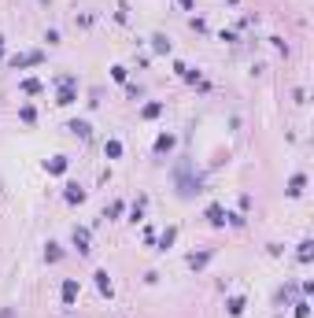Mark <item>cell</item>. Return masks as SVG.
Masks as SVG:
<instances>
[{"label": "cell", "mask_w": 314, "mask_h": 318, "mask_svg": "<svg viewBox=\"0 0 314 318\" xmlns=\"http://www.w3.org/2000/svg\"><path fill=\"white\" fill-rule=\"evenodd\" d=\"M45 255H48V263H56L63 251H59V244H48V251H45Z\"/></svg>", "instance_id": "obj_16"}, {"label": "cell", "mask_w": 314, "mask_h": 318, "mask_svg": "<svg viewBox=\"0 0 314 318\" xmlns=\"http://www.w3.org/2000/svg\"><path fill=\"white\" fill-rule=\"evenodd\" d=\"M311 248H314V244H311V241H303V244H299V259H303V263H311V255H314V251H311Z\"/></svg>", "instance_id": "obj_13"}, {"label": "cell", "mask_w": 314, "mask_h": 318, "mask_svg": "<svg viewBox=\"0 0 314 318\" xmlns=\"http://www.w3.org/2000/svg\"><path fill=\"white\" fill-rule=\"evenodd\" d=\"M225 307H229V315H244V300H240V296H233Z\"/></svg>", "instance_id": "obj_12"}, {"label": "cell", "mask_w": 314, "mask_h": 318, "mask_svg": "<svg viewBox=\"0 0 314 318\" xmlns=\"http://www.w3.org/2000/svg\"><path fill=\"white\" fill-rule=\"evenodd\" d=\"M67 130H70V134H78V137H89V122H70Z\"/></svg>", "instance_id": "obj_11"}, {"label": "cell", "mask_w": 314, "mask_h": 318, "mask_svg": "<svg viewBox=\"0 0 314 318\" xmlns=\"http://www.w3.org/2000/svg\"><path fill=\"white\" fill-rule=\"evenodd\" d=\"M303 185H307V178H303V174H296V178L289 182V196H299V193H303Z\"/></svg>", "instance_id": "obj_8"}, {"label": "cell", "mask_w": 314, "mask_h": 318, "mask_svg": "<svg viewBox=\"0 0 314 318\" xmlns=\"http://www.w3.org/2000/svg\"><path fill=\"white\" fill-rule=\"evenodd\" d=\"M159 111H163V104H144V111H141V115H144V118H156Z\"/></svg>", "instance_id": "obj_14"}, {"label": "cell", "mask_w": 314, "mask_h": 318, "mask_svg": "<svg viewBox=\"0 0 314 318\" xmlns=\"http://www.w3.org/2000/svg\"><path fill=\"white\" fill-rule=\"evenodd\" d=\"M104 152H108L111 159H118V156H122V141H108V144H104Z\"/></svg>", "instance_id": "obj_10"}, {"label": "cell", "mask_w": 314, "mask_h": 318, "mask_svg": "<svg viewBox=\"0 0 314 318\" xmlns=\"http://www.w3.org/2000/svg\"><path fill=\"white\" fill-rule=\"evenodd\" d=\"M0 318H15V315H11V311H0Z\"/></svg>", "instance_id": "obj_20"}, {"label": "cell", "mask_w": 314, "mask_h": 318, "mask_svg": "<svg viewBox=\"0 0 314 318\" xmlns=\"http://www.w3.org/2000/svg\"><path fill=\"white\" fill-rule=\"evenodd\" d=\"M207 222H215V226H222V222H225V211L218 207V204H211V207H207Z\"/></svg>", "instance_id": "obj_3"}, {"label": "cell", "mask_w": 314, "mask_h": 318, "mask_svg": "<svg viewBox=\"0 0 314 318\" xmlns=\"http://www.w3.org/2000/svg\"><path fill=\"white\" fill-rule=\"evenodd\" d=\"M22 92H41V82H33V78H30V82H22Z\"/></svg>", "instance_id": "obj_18"}, {"label": "cell", "mask_w": 314, "mask_h": 318, "mask_svg": "<svg viewBox=\"0 0 314 318\" xmlns=\"http://www.w3.org/2000/svg\"><path fill=\"white\" fill-rule=\"evenodd\" d=\"M63 170H67V159H63V156L48 159V174H63Z\"/></svg>", "instance_id": "obj_9"}, {"label": "cell", "mask_w": 314, "mask_h": 318, "mask_svg": "<svg viewBox=\"0 0 314 318\" xmlns=\"http://www.w3.org/2000/svg\"><path fill=\"white\" fill-rule=\"evenodd\" d=\"M311 315V307H307V303H296V318H307Z\"/></svg>", "instance_id": "obj_19"}, {"label": "cell", "mask_w": 314, "mask_h": 318, "mask_svg": "<svg viewBox=\"0 0 314 318\" xmlns=\"http://www.w3.org/2000/svg\"><path fill=\"white\" fill-rule=\"evenodd\" d=\"M152 41H156V52H170V41H166V37H152Z\"/></svg>", "instance_id": "obj_17"}, {"label": "cell", "mask_w": 314, "mask_h": 318, "mask_svg": "<svg viewBox=\"0 0 314 318\" xmlns=\"http://www.w3.org/2000/svg\"><path fill=\"white\" fill-rule=\"evenodd\" d=\"M78 300V281H63V303H74Z\"/></svg>", "instance_id": "obj_5"}, {"label": "cell", "mask_w": 314, "mask_h": 318, "mask_svg": "<svg viewBox=\"0 0 314 318\" xmlns=\"http://www.w3.org/2000/svg\"><path fill=\"white\" fill-rule=\"evenodd\" d=\"M174 237H178V229H174V226H170V229H166V233H163V237H159V244H163V248H170V244H174Z\"/></svg>", "instance_id": "obj_15"}, {"label": "cell", "mask_w": 314, "mask_h": 318, "mask_svg": "<svg viewBox=\"0 0 314 318\" xmlns=\"http://www.w3.org/2000/svg\"><path fill=\"white\" fill-rule=\"evenodd\" d=\"M96 289L104 296H111V277H108V270H96Z\"/></svg>", "instance_id": "obj_4"}, {"label": "cell", "mask_w": 314, "mask_h": 318, "mask_svg": "<svg viewBox=\"0 0 314 318\" xmlns=\"http://www.w3.org/2000/svg\"><path fill=\"white\" fill-rule=\"evenodd\" d=\"M174 144H178V141H174L170 134H163V137H159V141H156V152H159V156H166V152H170Z\"/></svg>", "instance_id": "obj_6"}, {"label": "cell", "mask_w": 314, "mask_h": 318, "mask_svg": "<svg viewBox=\"0 0 314 318\" xmlns=\"http://www.w3.org/2000/svg\"><path fill=\"white\" fill-rule=\"evenodd\" d=\"M0 56H4V37H0Z\"/></svg>", "instance_id": "obj_21"}, {"label": "cell", "mask_w": 314, "mask_h": 318, "mask_svg": "<svg viewBox=\"0 0 314 318\" xmlns=\"http://www.w3.org/2000/svg\"><path fill=\"white\" fill-rule=\"evenodd\" d=\"M67 204H82L85 200V189H82V185H67Z\"/></svg>", "instance_id": "obj_2"}, {"label": "cell", "mask_w": 314, "mask_h": 318, "mask_svg": "<svg viewBox=\"0 0 314 318\" xmlns=\"http://www.w3.org/2000/svg\"><path fill=\"white\" fill-rule=\"evenodd\" d=\"M41 52H26V56H15L11 59V67H33V63H41Z\"/></svg>", "instance_id": "obj_1"}, {"label": "cell", "mask_w": 314, "mask_h": 318, "mask_svg": "<svg viewBox=\"0 0 314 318\" xmlns=\"http://www.w3.org/2000/svg\"><path fill=\"white\" fill-rule=\"evenodd\" d=\"M74 244L78 251H89V229H74Z\"/></svg>", "instance_id": "obj_7"}]
</instances>
